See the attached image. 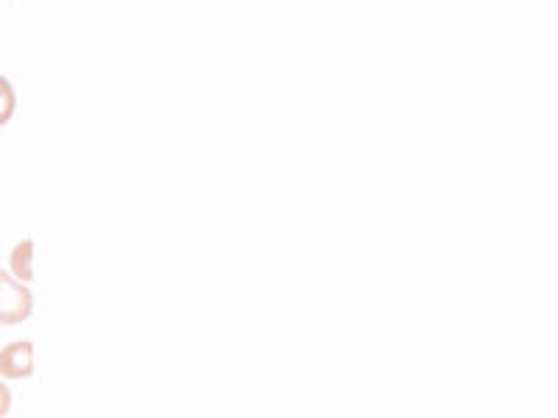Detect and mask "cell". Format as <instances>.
Instances as JSON below:
<instances>
[{
	"instance_id": "obj_1",
	"label": "cell",
	"mask_w": 558,
	"mask_h": 418,
	"mask_svg": "<svg viewBox=\"0 0 558 418\" xmlns=\"http://www.w3.org/2000/svg\"><path fill=\"white\" fill-rule=\"evenodd\" d=\"M34 312V296L17 276L0 271V327H17Z\"/></svg>"
},
{
	"instance_id": "obj_2",
	"label": "cell",
	"mask_w": 558,
	"mask_h": 418,
	"mask_svg": "<svg viewBox=\"0 0 558 418\" xmlns=\"http://www.w3.org/2000/svg\"><path fill=\"white\" fill-rule=\"evenodd\" d=\"M34 374V343L14 341L0 348V377L7 380H28Z\"/></svg>"
},
{
	"instance_id": "obj_3",
	"label": "cell",
	"mask_w": 558,
	"mask_h": 418,
	"mask_svg": "<svg viewBox=\"0 0 558 418\" xmlns=\"http://www.w3.org/2000/svg\"><path fill=\"white\" fill-rule=\"evenodd\" d=\"M34 241H23L12 248V257H9V266H12V273L20 279V282H32L34 279Z\"/></svg>"
},
{
	"instance_id": "obj_4",
	"label": "cell",
	"mask_w": 558,
	"mask_h": 418,
	"mask_svg": "<svg viewBox=\"0 0 558 418\" xmlns=\"http://www.w3.org/2000/svg\"><path fill=\"white\" fill-rule=\"evenodd\" d=\"M17 112V93L7 76H0V128L7 126Z\"/></svg>"
},
{
	"instance_id": "obj_5",
	"label": "cell",
	"mask_w": 558,
	"mask_h": 418,
	"mask_svg": "<svg viewBox=\"0 0 558 418\" xmlns=\"http://www.w3.org/2000/svg\"><path fill=\"white\" fill-rule=\"evenodd\" d=\"M9 410H12V391L0 382V418L7 416Z\"/></svg>"
}]
</instances>
